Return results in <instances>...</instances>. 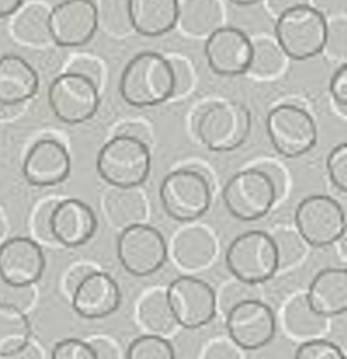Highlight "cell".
I'll use <instances>...</instances> for the list:
<instances>
[{"instance_id":"1","label":"cell","mask_w":347,"mask_h":359,"mask_svg":"<svg viewBox=\"0 0 347 359\" xmlns=\"http://www.w3.org/2000/svg\"><path fill=\"white\" fill-rule=\"evenodd\" d=\"M119 93L136 108L160 105L174 95V74L169 59L155 50H143L125 66Z\"/></svg>"},{"instance_id":"2","label":"cell","mask_w":347,"mask_h":359,"mask_svg":"<svg viewBox=\"0 0 347 359\" xmlns=\"http://www.w3.org/2000/svg\"><path fill=\"white\" fill-rule=\"evenodd\" d=\"M151 170L148 144L134 137L115 135L98 151L97 171L112 188H137Z\"/></svg>"},{"instance_id":"3","label":"cell","mask_w":347,"mask_h":359,"mask_svg":"<svg viewBox=\"0 0 347 359\" xmlns=\"http://www.w3.org/2000/svg\"><path fill=\"white\" fill-rule=\"evenodd\" d=\"M274 34L277 45L287 57L306 60L325 50L327 21L322 11L302 4L277 17Z\"/></svg>"},{"instance_id":"4","label":"cell","mask_w":347,"mask_h":359,"mask_svg":"<svg viewBox=\"0 0 347 359\" xmlns=\"http://www.w3.org/2000/svg\"><path fill=\"white\" fill-rule=\"evenodd\" d=\"M252 116L248 107L239 101H215L200 112L196 133L211 151H232L249 137Z\"/></svg>"},{"instance_id":"5","label":"cell","mask_w":347,"mask_h":359,"mask_svg":"<svg viewBox=\"0 0 347 359\" xmlns=\"http://www.w3.org/2000/svg\"><path fill=\"white\" fill-rule=\"evenodd\" d=\"M164 212L176 222H194L211 205V185L197 168H178L167 174L160 185Z\"/></svg>"},{"instance_id":"6","label":"cell","mask_w":347,"mask_h":359,"mask_svg":"<svg viewBox=\"0 0 347 359\" xmlns=\"http://www.w3.org/2000/svg\"><path fill=\"white\" fill-rule=\"evenodd\" d=\"M225 265L232 278L259 285L277 273V252L273 238L263 230L238 234L225 251Z\"/></svg>"},{"instance_id":"7","label":"cell","mask_w":347,"mask_h":359,"mask_svg":"<svg viewBox=\"0 0 347 359\" xmlns=\"http://www.w3.org/2000/svg\"><path fill=\"white\" fill-rule=\"evenodd\" d=\"M266 130L276 151L295 158L311 151L318 142V129L312 115L295 104H280L266 118Z\"/></svg>"},{"instance_id":"8","label":"cell","mask_w":347,"mask_h":359,"mask_svg":"<svg viewBox=\"0 0 347 359\" xmlns=\"http://www.w3.org/2000/svg\"><path fill=\"white\" fill-rule=\"evenodd\" d=\"M227 210L241 222L264 217L277 202L276 191L264 172L256 167L235 172L222 188Z\"/></svg>"},{"instance_id":"9","label":"cell","mask_w":347,"mask_h":359,"mask_svg":"<svg viewBox=\"0 0 347 359\" xmlns=\"http://www.w3.org/2000/svg\"><path fill=\"white\" fill-rule=\"evenodd\" d=\"M297 231L311 247H329L346 236V213L332 196L316 194L304 198L294 213Z\"/></svg>"},{"instance_id":"10","label":"cell","mask_w":347,"mask_h":359,"mask_svg":"<svg viewBox=\"0 0 347 359\" xmlns=\"http://www.w3.org/2000/svg\"><path fill=\"white\" fill-rule=\"evenodd\" d=\"M118 259L133 276L158 272L168 258V244L158 229L140 223L120 230L116 241Z\"/></svg>"},{"instance_id":"11","label":"cell","mask_w":347,"mask_h":359,"mask_svg":"<svg viewBox=\"0 0 347 359\" xmlns=\"http://www.w3.org/2000/svg\"><path fill=\"white\" fill-rule=\"evenodd\" d=\"M48 101L55 116L69 125L90 121L99 108V88L88 79L64 72L55 77L48 90Z\"/></svg>"},{"instance_id":"12","label":"cell","mask_w":347,"mask_h":359,"mask_svg":"<svg viewBox=\"0 0 347 359\" xmlns=\"http://www.w3.org/2000/svg\"><path fill=\"white\" fill-rule=\"evenodd\" d=\"M165 292L178 325L196 330L214 320L217 314L215 292L203 279L182 275L172 279Z\"/></svg>"},{"instance_id":"13","label":"cell","mask_w":347,"mask_h":359,"mask_svg":"<svg viewBox=\"0 0 347 359\" xmlns=\"http://www.w3.org/2000/svg\"><path fill=\"white\" fill-rule=\"evenodd\" d=\"M228 338L241 351L266 346L276 335L277 320L267 303L260 299L242 302L225 314Z\"/></svg>"},{"instance_id":"14","label":"cell","mask_w":347,"mask_h":359,"mask_svg":"<svg viewBox=\"0 0 347 359\" xmlns=\"http://www.w3.org/2000/svg\"><path fill=\"white\" fill-rule=\"evenodd\" d=\"M98 28L97 4L92 0H63L49 11L50 38L59 46H84Z\"/></svg>"},{"instance_id":"15","label":"cell","mask_w":347,"mask_h":359,"mask_svg":"<svg viewBox=\"0 0 347 359\" xmlns=\"http://www.w3.org/2000/svg\"><path fill=\"white\" fill-rule=\"evenodd\" d=\"M208 67L220 76H241L248 72L252 57V39L236 27H220L204 42Z\"/></svg>"},{"instance_id":"16","label":"cell","mask_w":347,"mask_h":359,"mask_svg":"<svg viewBox=\"0 0 347 359\" xmlns=\"http://www.w3.org/2000/svg\"><path fill=\"white\" fill-rule=\"evenodd\" d=\"M46 266L42 245L31 237H11L0 244V279L20 286H34Z\"/></svg>"},{"instance_id":"17","label":"cell","mask_w":347,"mask_h":359,"mask_svg":"<svg viewBox=\"0 0 347 359\" xmlns=\"http://www.w3.org/2000/svg\"><path fill=\"white\" fill-rule=\"evenodd\" d=\"M71 160L67 147L57 139L42 137L28 150L22 161V175L29 185L55 187L67 180Z\"/></svg>"},{"instance_id":"18","label":"cell","mask_w":347,"mask_h":359,"mask_svg":"<svg viewBox=\"0 0 347 359\" xmlns=\"http://www.w3.org/2000/svg\"><path fill=\"white\" fill-rule=\"evenodd\" d=\"M98 220L92 208L77 198L57 201L50 216V231L57 245L77 248L95 234Z\"/></svg>"},{"instance_id":"19","label":"cell","mask_w":347,"mask_h":359,"mask_svg":"<svg viewBox=\"0 0 347 359\" xmlns=\"http://www.w3.org/2000/svg\"><path fill=\"white\" fill-rule=\"evenodd\" d=\"M73 310L83 318L98 320L113 314L122 303L118 282L106 272L90 273L70 296Z\"/></svg>"},{"instance_id":"20","label":"cell","mask_w":347,"mask_h":359,"mask_svg":"<svg viewBox=\"0 0 347 359\" xmlns=\"http://www.w3.org/2000/svg\"><path fill=\"white\" fill-rule=\"evenodd\" d=\"M172 259L183 271H206L215 259L217 241L204 226H186L172 238Z\"/></svg>"},{"instance_id":"21","label":"cell","mask_w":347,"mask_h":359,"mask_svg":"<svg viewBox=\"0 0 347 359\" xmlns=\"http://www.w3.org/2000/svg\"><path fill=\"white\" fill-rule=\"evenodd\" d=\"M305 297L311 309L326 318L347 310V271L344 266L320 269L311 280Z\"/></svg>"},{"instance_id":"22","label":"cell","mask_w":347,"mask_h":359,"mask_svg":"<svg viewBox=\"0 0 347 359\" xmlns=\"http://www.w3.org/2000/svg\"><path fill=\"white\" fill-rule=\"evenodd\" d=\"M39 88V77L29 62L18 55L0 57V104L17 108Z\"/></svg>"},{"instance_id":"23","label":"cell","mask_w":347,"mask_h":359,"mask_svg":"<svg viewBox=\"0 0 347 359\" xmlns=\"http://www.w3.org/2000/svg\"><path fill=\"white\" fill-rule=\"evenodd\" d=\"M179 0H129L132 28L144 36H161L178 24Z\"/></svg>"},{"instance_id":"24","label":"cell","mask_w":347,"mask_h":359,"mask_svg":"<svg viewBox=\"0 0 347 359\" xmlns=\"http://www.w3.org/2000/svg\"><path fill=\"white\" fill-rule=\"evenodd\" d=\"M329 320L311 309L305 293H297L290 297L281 311V327L285 335L299 342L325 338L329 330Z\"/></svg>"},{"instance_id":"25","label":"cell","mask_w":347,"mask_h":359,"mask_svg":"<svg viewBox=\"0 0 347 359\" xmlns=\"http://www.w3.org/2000/svg\"><path fill=\"white\" fill-rule=\"evenodd\" d=\"M104 212L111 226L123 230L144 223L147 202L136 188H112L104 198Z\"/></svg>"},{"instance_id":"26","label":"cell","mask_w":347,"mask_h":359,"mask_svg":"<svg viewBox=\"0 0 347 359\" xmlns=\"http://www.w3.org/2000/svg\"><path fill=\"white\" fill-rule=\"evenodd\" d=\"M137 318L146 334L167 338L178 325L162 287L147 290L137 304Z\"/></svg>"},{"instance_id":"27","label":"cell","mask_w":347,"mask_h":359,"mask_svg":"<svg viewBox=\"0 0 347 359\" xmlns=\"http://www.w3.org/2000/svg\"><path fill=\"white\" fill-rule=\"evenodd\" d=\"M222 10L218 0H183L179 3L178 22L180 28L194 36L210 35L221 27Z\"/></svg>"},{"instance_id":"28","label":"cell","mask_w":347,"mask_h":359,"mask_svg":"<svg viewBox=\"0 0 347 359\" xmlns=\"http://www.w3.org/2000/svg\"><path fill=\"white\" fill-rule=\"evenodd\" d=\"M49 8L34 3L18 11L13 21L14 36L27 45H45L50 38Z\"/></svg>"},{"instance_id":"29","label":"cell","mask_w":347,"mask_h":359,"mask_svg":"<svg viewBox=\"0 0 347 359\" xmlns=\"http://www.w3.org/2000/svg\"><path fill=\"white\" fill-rule=\"evenodd\" d=\"M32 339V328L25 311L0 304V356L10 355Z\"/></svg>"},{"instance_id":"30","label":"cell","mask_w":347,"mask_h":359,"mask_svg":"<svg viewBox=\"0 0 347 359\" xmlns=\"http://www.w3.org/2000/svg\"><path fill=\"white\" fill-rule=\"evenodd\" d=\"M285 57L276 41L259 38L252 41V57L246 73L260 79L274 77L284 69Z\"/></svg>"},{"instance_id":"31","label":"cell","mask_w":347,"mask_h":359,"mask_svg":"<svg viewBox=\"0 0 347 359\" xmlns=\"http://www.w3.org/2000/svg\"><path fill=\"white\" fill-rule=\"evenodd\" d=\"M270 236L277 252V272L292 269L305 258L308 244L297 230L277 229Z\"/></svg>"},{"instance_id":"32","label":"cell","mask_w":347,"mask_h":359,"mask_svg":"<svg viewBox=\"0 0 347 359\" xmlns=\"http://www.w3.org/2000/svg\"><path fill=\"white\" fill-rule=\"evenodd\" d=\"M98 27L112 35H126L132 28L129 0H101L97 6Z\"/></svg>"},{"instance_id":"33","label":"cell","mask_w":347,"mask_h":359,"mask_svg":"<svg viewBox=\"0 0 347 359\" xmlns=\"http://www.w3.org/2000/svg\"><path fill=\"white\" fill-rule=\"evenodd\" d=\"M126 359H175V351L167 338L144 334L130 342Z\"/></svg>"},{"instance_id":"34","label":"cell","mask_w":347,"mask_h":359,"mask_svg":"<svg viewBox=\"0 0 347 359\" xmlns=\"http://www.w3.org/2000/svg\"><path fill=\"white\" fill-rule=\"evenodd\" d=\"M252 299H260L257 285H252L236 278H232L231 280L225 282L215 293L217 311H220L225 317V314L231 309L241 304L242 302Z\"/></svg>"},{"instance_id":"35","label":"cell","mask_w":347,"mask_h":359,"mask_svg":"<svg viewBox=\"0 0 347 359\" xmlns=\"http://www.w3.org/2000/svg\"><path fill=\"white\" fill-rule=\"evenodd\" d=\"M294 359H346V356L337 344L326 338H319L301 342Z\"/></svg>"},{"instance_id":"36","label":"cell","mask_w":347,"mask_h":359,"mask_svg":"<svg viewBox=\"0 0 347 359\" xmlns=\"http://www.w3.org/2000/svg\"><path fill=\"white\" fill-rule=\"evenodd\" d=\"M326 170L330 182L340 191H347V144L334 146L326 158Z\"/></svg>"},{"instance_id":"37","label":"cell","mask_w":347,"mask_h":359,"mask_svg":"<svg viewBox=\"0 0 347 359\" xmlns=\"http://www.w3.org/2000/svg\"><path fill=\"white\" fill-rule=\"evenodd\" d=\"M35 302L34 286L11 285L0 279V304L25 311Z\"/></svg>"},{"instance_id":"38","label":"cell","mask_w":347,"mask_h":359,"mask_svg":"<svg viewBox=\"0 0 347 359\" xmlns=\"http://www.w3.org/2000/svg\"><path fill=\"white\" fill-rule=\"evenodd\" d=\"M50 359H97L87 339L70 337L55 344Z\"/></svg>"},{"instance_id":"39","label":"cell","mask_w":347,"mask_h":359,"mask_svg":"<svg viewBox=\"0 0 347 359\" xmlns=\"http://www.w3.org/2000/svg\"><path fill=\"white\" fill-rule=\"evenodd\" d=\"M56 202L57 201H46L41 203L32 216V231L36 237L35 241L39 244L43 243L49 245H57L50 231V216Z\"/></svg>"},{"instance_id":"40","label":"cell","mask_w":347,"mask_h":359,"mask_svg":"<svg viewBox=\"0 0 347 359\" xmlns=\"http://www.w3.org/2000/svg\"><path fill=\"white\" fill-rule=\"evenodd\" d=\"M200 359H242V355L229 338H214L204 346Z\"/></svg>"},{"instance_id":"41","label":"cell","mask_w":347,"mask_h":359,"mask_svg":"<svg viewBox=\"0 0 347 359\" xmlns=\"http://www.w3.org/2000/svg\"><path fill=\"white\" fill-rule=\"evenodd\" d=\"M66 72L83 76V77L88 79L91 83H94L98 88L101 87V83H102V66L94 57H87V56L76 57L74 60H71V63L69 65Z\"/></svg>"},{"instance_id":"42","label":"cell","mask_w":347,"mask_h":359,"mask_svg":"<svg viewBox=\"0 0 347 359\" xmlns=\"http://www.w3.org/2000/svg\"><path fill=\"white\" fill-rule=\"evenodd\" d=\"M169 65L174 74V95L183 97L193 84V74L190 66L183 59H169Z\"/></svg>"},{"instance_id":"43","label":"cell","mask_w":347,"mask_h":359,"mask_svg":"<svg viewBox=\"0 0 347 359\" xmlns=\"http://www.w3.org/2000/svg\"><path fill=\"white\" fill-rule=\"evenodd\" d=\"M99 269L97 265L91 264V262H77L73 264L64 273L63 278V290L64 293L70 297L74 290L77 289V286L94 271Z\"/></svg>"},{"instance_id":"44","label":"cell","mask_w":347,"mask_h":359,"mask_svg":"<svg viewBox=\"0 0 347 359\" xmlns=\"http://www.w3.org/2000/svg\"><path fill=\"white\" fill-rule=\"evenodd\" d=\"M329 90L339 109L346 114L347 109V65L343 63L332 76Z\"/></svg>"},{"instance_id":"45","label":"cell","mask_w":347,"mask_h":359,"mask_svg":"<svg viewBox=\"0 0 347 359\" xmlns=\"http://www.w3.org/2000/svg\"><path fill=\"white\" fill-rule=\"evenodd\" d=\"M329 49L336 56L344 57L346 55V22L339 20L332 25H327V38L325 49Z\"/></svg>"},{"instance_id":"46","label":"cell","mask_w":347,"mask_h":359,"mask_svg":"<svg viewBox=\"0 0 347 359\" xmlns=\"http://www.w3.org/2000/svg\"><path fill=\"white\" fill-rule=\"evenodd\" d=\"M92 346L97 359H122L118 344L106 335H95L87 339Z\"/></svg>"},{"instance_id":"47","label":"cell","mask_w":347,"mask_h":359,"mask_svg":"<svg viewBox=\"0 0 347 359\" xmlns=\"http://www.w3.org/2000/svg\"><path fill=\"white\" fill-rule=\"evenodd\" d=\"M256 168L260 170L262 172H264L267 175V178L270 180V182L273 184L277 201L280 198H283V195L285 192V188H287V181H285L284 170L280 165L274 164L273 161H263V163L257 164Z\"/></svg>"},{"instance_id":"48","label":"cell","mask_w":347,"mask_h":359,"mask_svg":"<svg viewBox=\"0 0 347 359\" xmlns=\"http://www.w3.org/2000/svg\"><path fill=\"white\" fill-rule=\"evenodd\" d=\"M115 135H122V136H129V137H134L137 140L144 142L146 144H148L150 139H151V133H150V128L146 126L144 123L140 122H125L122 123L118 129Z\"/></svg>"},{"instance_id":"49","label":"cell","mask_w":347,"mask_h":359,"mask_svg":"<svg viewBox=\"0 0 347 359\" xmlns=\"http://www.w3.org/2000/svg\"><path fill=\"white\" fill-rule=\"evenodd\" d=\"M0 359H43V353L41 346L31 339L25 346L10 355L0 356Z\"/></svg>"},{"instance_id":"50","label":"cell","mask_w":347,"mask_h":359,"mask_svg":"<svg viewBox=\"0 0 347 359\" xmlns=\"http://www.w3.org/2000/svg\"><path fill=\"white\" fill-rule=\"evenodd\" d=\"M266 4L269 11L276 17H278L291 8H295L302 4H308V0H267Z\"/></svg>"},{"instance_id":"51","label":"cell","mask_w":347,"mask_h":359,"mask_svg":"<svg viewBox=\"0 0 347 359\" xmlns=\"http://www.w3.org/2000/svg\"><path fill=\"white\" fill-rule=\"evenodd\" d=\"M22 3L24 0H0V18L8 17L17 13L21 8Z\"/></svg>"},{"instance_id":"52","label":"cell","mask_w":347,"mask_h":359,"mask_svg":"<svg viewBox=\"0 0 347 359\" xmlns=\"http://www.w3.org/2000/svg\"><path fill=\"white\" fill-rule=\"evenodd\" d=\"M333 245L337 247V251H339L337 254H339L341 262L344 264L346 262V236H343L340 240H337Z\"/></svg>"},{"instance_id":"53","label":"cell","mask_w":347,"mask_h":359,"mask_svg":"<svg viewBox=\"0 0 347 359\" xmlns=\"http://www.w3.org/2000/svg\"><path fill=\"white\" fill-rule=\"evenodd\" d=\"M229 1L236 6H252V4L259 3L260 0H229Z\"/></svg>"},{"instance_id":"54","label":"cell","mask_w":347,"mask_h":359,"mask_svg":"<svg viewBox=\"0 0 347 359\" xmlns=\"http://www.w3.org/2000/svg\"><path fill=\"white\" fill-rule=\"evenodd\" d=\"M4 231H6V224H4V220H3V217L0 215V240L4 236Z\"/></svg>"}]
</instances>
